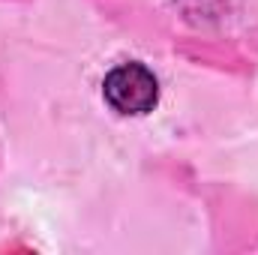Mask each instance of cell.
<instances>
[{
	"label": "cell",
	"mask_w": 258,
	"mask_h": 255,
	"mask_svg": "<svg viewBox=\"0 0 258 255\" xmlns=\"http://www.w3.org/2000/svg\"><path fill=\"white\" fill-rule=\"evenodd\" d=\"M102 99L123 117H141L159 105V81L150 66L126 60L102 78Z\"/></svg>",
	"instance_id": "obj_1"
}]
</instances>
